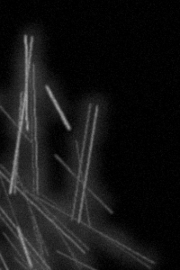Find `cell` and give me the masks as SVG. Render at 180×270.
Listing matches in <instances>:
<instances>
[{
  "label": "cell",
  "instance_id": "2",
  "mask_svg": "<svg viewBox=\"0 0 180 270\" xmlns=\"http://www.w3.org/2000/svg\"><path fill=\"white\" fill-rule=\"evenodd\" d=\"M98 111H99V106L98 105H97V106H96L95 108V111L94 114V121H93L91 137V141H90V145L89 147V151L88 154L85 178H84V181L83 183L81 201L80 204L79 218H78V222L79 223H80L82 221V209L83 207V203H84V201H85V199L86 189L87 187V184L88 175H89L90 165H91V158H92L95 135V131H96V128H97V124L98 118Z\"/></svg>",
  "mask_w": 180,
  "mask_h": 270
},
{
  "label": "cell",
  "instance_id": "3",
  "mask_svg": "<svg viewBox=\"0 0 180 270\" xmlns=\"http://www.w3.org/2000/svg\"><path fill=\"white\" fill-rule=\"evenodd\" d=\"M92 104H89L88 106V111L87 113V121L86 123V127L85 129V134H84L83 136V140L82 143V153H81V157L79 159V173H78V175L77 178L78 179H81L82 173V162L84 158V153H85V149L86 146V143L87 141V135H88V127H89V123L90 121V117H91V112L92 110Z\"/></svg>",
  "mask_w": 180,
  "mask_h": 270
},
{
  "label": "cell",
  "instance_id": "5",
  "mask_svg": "<svg viewBox=\"0 0 180 270\" xmlns=\"http://www.w3.org/2000/svg\"><path fill=\"white\" fill-rule=\"evenodd\" d=\"M54 157H55V159L57 160H58L60 162V163H61L65 168L66 169H67V170L72 175L74 176V177H76L73 171H72V170L70 169V168L68 166V165L65 163V162L62 159L61 157H59V156L55 154V155H54Z\"/></svg>",
  "mask_w": 180,
  "mask_h": 270
},
{
  "label": "cell",
  "instance_id": "4",
  "mask_svg": "<svg viewBox=\"0 0 180 270\" xmlns=\"http://www.w3.org/2000/svg\"><path fill=\"white\" fill-rule=\"evenodd\" d=\"M45 88L47 90L48 94H49V95L50 97L51 100L52 101L54 105H55V107L57 111H58L60 116H61V119L62 120V122L64 124L65 128L67 129L68 131H70L72 130L71 125H70L69 122L68 121L67 118H66L64 112H63V110L61 109V106H59L58 101L55 97V95H54L51 91V89H50V87L48 85H45Z\"/></svg>",
  "mask_w": 180,
  "mask_h": 270
},
{
  "label": "cell",
  "instance_id": "1",
  "mask_svg": "<svg viewBox=\"0 0 180 270\" xmlns=\"http://www.w3.org/2000/svg\"><path fill=\"white\" fill-rule=\"evenodd\" d=\"M34 42V36L31 37L29 46L28 44V35H24V43L25 46V91L24 93L23 99L22 100V106L25 107L26 109V121L27 122L26 129H29V123L28 119V79L30 71V65L31 64V59L33 50V45Z\"/></svg>",
  "mask_w": 180,
  "mask_h": 270
},
{
  "label": "cell",
  "instance_id": "6",
  "mask_svg": "<svg viewBox=\"0 0 180 270\" xmlns=\"http://www.w3.org/2000/svg\"><path fill=\"white\" fill-rule=\"evenodd\" d=\"M89 191L91 192V193L93 194V195L94 196L96 199H97L98 200V201L100 203L101 205L103 206L108 211H109L111 214H113V211L109 207H108L105 205V204L103 201H102L94 193H93L91 190H89Z\"/></svg>",
  "mask_w": 180,
  "mask_h": 270
}]
</instances>
